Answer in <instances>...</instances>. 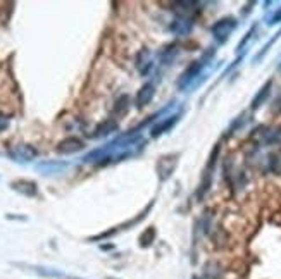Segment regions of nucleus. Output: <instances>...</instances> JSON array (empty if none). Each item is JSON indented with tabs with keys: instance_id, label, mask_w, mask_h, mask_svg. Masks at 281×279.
Returning a JSON list of instances; mask_svg holds the SVG:
<instances>
[{
	"instance_id": "f03ea898",
	"label": "nucleus",
	"mask_w": 281,
	"mask_h": 279,
	"mask_svg": "<svg viewBox=\"0 0 281 279\" xmlns=\"http://www.w3.org/2000/svg\"><path fill=\"white\" fill-rule=\"evenodd\" d=\"M236 26H238V23H236L235 18H223L216 25H212L211 33L217 43H224L229 38V35L236 30Z\"/></svg>"
},
{
	"instance_id": "20e7f679",
	"label": "nucleus",
	"mask_w": 281,
	"mask_h": 279,
	"mask_svg": "<svg viewBox=\"0 0 281 279\" xmlns=\"http://www.w3.org/2000/svg\"><path fill=\"white\" fill-rule=\"evenodd\" d=\"M178 157H180L178 154H168V155H162L159 159V162H157V173H159V179L162 183L171 178V174L176 169Z\"/></svg>"
},
{
	"instance_id": "0eeeda50",
	"label": "nucleus",
	"mask_w": 281,
	"mask_h": 279,
	"mask_svg": "<svg viewBox=\"0 0 281 279\" xmlns=\"http://www.w3.org/2000/svg\"><path fill=\"white\" fill-rule=\"evenodd\" d=\"M152 207H154V202H150V203H149V207H145V209L142 210L140 216H138V217H134V219H131V221H128V222H124V224L117 226V228H114V229L107 231V233H100V234H97V236L90 238V240H92V241H97V240H104V238H110V236H114V234H116V233H119V231L128 229V226H134V224H138V222L144 221V217H145V216H149V212H150V209H152Z\"/></svg>"
},
{
	"instance_id": "7ed1b4c3",
	"label": "nucleus",
	"mask_w": 281,
	"mask_h": 279,
	"mask_svg": "<svg viewBox=\"0 0 281 279\" xmlns=\"http://www.w3.org/2000/svg\"><path fill=\"white\" fill-rule=\"evenodd\" d=\"M11 159L14 162H19V164H30L35 159L38 157V150L35 149L33 145H28V143H19V145L13 147V149L7 152Z\"/></svg>"
},
{
	"instance_id": "412c9836",
	"label": "nucleus",
	"mask_w": 281,
	"mask_h": 279,
	"mask_svg": "<svg viewBox=\"0 0 281 279\" xmlns=\"http://www.w3.org/2000/svg\"><path fill=\"white\" fill-rule=\"evenodd\" d=\"M279 21H281V9L274 16H272V19L269 21V25H274V23H279Z\"/></svg>"
},
{
	"instance_id": "ddd939ff",
	"label": "nucleus",
	"mask_w": 281,
	"mask_h": 279,
	"mask_svg": "<svg viewBox=\"0 0 281 279\" xmlns=\"http://www.w3.org/2000/svg\"><path fill=\"white\" fill-rule=\"evenodd\" d=\"M169 30H171L174 35H178V37H187L193 30V21L192 19H185V18H176L171 23Z\"/></svg>"
},
{
	"instance_id": "aec40b11",
	"label": "nucleus",
	"mask_w": 281,
	"mask_h": 279,
	"mask_svg": "<svg viewBox=\"0 0 281 279\" xmlns=\"http://www.w3.org/2000/svg\"><path fill=\"white\" fill-rule=\"evenodd\" d=\"M7 127H9V117H6V115L0 114V133L6 131Z\"/></svg>"
},
{
	"instance_id": "6ab92c4d",
	"label": "nucleus",
	"mask_w": 281,
	"mask_h": 279,
	"mask_svg": "<svg viewBox=\"0 0 281 279\" xmlns=\"http://www.w3.org/2000/svg\"><path fill=\"white\" fill-rule=\"evenodd\" d=\"M156 238V229L154 228H149V231H145L144 234L140 236V246H150L152 245V240Z\"/></svg>"
},
{
	"instance_id": "9d476101",
	"label": "nucleus",
	"mask_w": 281,
	"mask_h": 279,
	"mask_svg": "<svg viewBox=\"0 0 281 279\" xmlns=\"http://www.w3.org/2000/svg\"><path fill=\"white\" fill-rule=\"evenodd\" d=\"M200 9L199 2H192V0H178L173 4V11L178 14V18L192 19L193 14H197Z\"/></svg>"
},
{
	"instance_id": "f3484780",
	"label": "nucleus",
	"mask_w": 281,
	"mask_h": 279,
	"mask_svg": "<svg viewBox=\"0 0 281 279\" xmlns=\"http://www.w3.org/2000/svg\"><path fill=\"white\" fill-rule=\"evenodd\" d=\"M269 90H271V81H267L266 85L260 88L259 93H257L255 97H254V100H252V109H257V107H260V103H262L267 98Z\"/></svg>"
},
{
	"instance_id": "dca6fc26",
	"label": "nucleus",
	"mask_w": 281,
	"mask_h": 279,
	"mask_svg": "<svg viewBox=\"0 0 281 279\" xmlns=\"http://www.w3.org/2000/svg\"><path fill=\"white\" fill-rule=\"evenodd\" d=\"M128 110H129V97L128 95H121L116 100V105H114V114L122 117Z\"/></svg>"
},
{
	"instance_id": "a211bd4d",
	"label": "nucleus",
	"mask_w": 281,
	"mask_h": 279,
	"mask_svg": "<svg viewBox=\"0 0 281 279\" xmlns=\"http://www.w3.org/2000/svg\"><path fill=\"white\" fill-rule=\"evenodd\" d=\"M31 269L37 274H40L43 277H64V274L59 272L55 269H49V267H40V265H31Z\"/></svg>"
},
{
	"instance_id": "6e6552de",
	"label": "nucleus",
	"mask_w": 281,
	"mask_h": 279,
	"mask_svg": "<svg viewBox=\"0 0 281 279\" xmlns=\"http://www.w3.org/2000/svg\"><path fill=\"white\" fill-rule=\"evenodd\" d=\"M83 149H85V142H83L81 138L67 136L57 143V149L55 150H57V154H61V155H73V154L81 152Z\"/></svg>"
},
{
	"instance_id": "9b49d317",
	"label": "nucleus",
	"mask_w": 281,
	"mask_h": 279,
	"mask_svg": "<svg viewBox=\"0 0 281 279\" xmlns=\"http://www.w3.org/2000/svg\"><path fill=\"white\" fill-rule=\"evenodd\" d=\"M154 97H156V86L152 83H147V85H144L138 90L136 97H134V103H136L138 109H144L145 105H149L154 100Z\"/></svg>"
},
{
	"instance_id": "423d86ee",
	"label": "nucleus",
	"mask_w": 281,
	"mask_h": 279,
	"mask_svg": "<svg viewBox=\"0 0 281 279\" xmlns=\"http://www.w3.org/2000/svg\"><path fill=\"white\" fill-rule=\"evenodd\" d=\"M134 67L142 76H149L154 67V55L149 49H142L134 55Z\"/></svg>"
},
{
	"instance_id": "f257e3e1",
	"label": "nucleus",
	"mask_w": 281,
	"mask_h": 279,
	"mask_svg": "<svg viewBox=\"0 0 281 279\" xmlns=\"http://www.w3.org/2000/svg\"><path fill=\"white\" fill-rule=\"evenodd\" d=\"M211 55H212V52H209V54H205L202 59H199V61L193 62L192 66H190L188 69L185 71L183 74H181V78L178 79V88H180V90H187L190 85H193V81H195V79L200 76L202 69L207 66V61H209V57H211Z\"/></svg>"
},
{
	"instance_id": "1a4fd4ad",
	"label": "nucleus",
	"mask_w": 281,
	"mask_h": 279,
	"mask_svg": "<svg viewBox=\"0 0 281 279\" xmlns=\"http://www.w3.org/2000/svg\"><path fill=\"white\" fill-rule=\"evenodd\" d=\"M9 186L16 193L23 195V197H28V198H35L38 195L37 183L31 181V179H14V181H11Z\"/></svg>"
},
{
	"instance_id": "39448f33",
	"label": "nucleus",
	"mask_w": 281,
	"mask_h": 279,
	"mask_svg": "<svg viewBox=\"0 0 281 279\" xmlns=\"http://www.w3.org/2000/svg\"><path fill=\"white\" fill-rule=\"evenodd\" d=\"M69 167V162L66 161H40L37 162L35 169L37 173H40L42 176H55V174H61Z\"/></svg>"
},
{
	"instance_id": "f8f14e48",
	"label": "nucleus",
	"mask_w": 281,
	"mask_h": 279,
	"mask_svg": "<svg viewBox=\"0 0 281 279\" xmlns=\"http://www.w3.org/2000/svg\"><path fill=\"white\" fill-rule=\"evenodd\" d=\"M117 129H119V122H117L114 117H109V119H105L104 122H100V124L95 127L93 138H105V136H109V134L116 133Z\"/></svg>"
},
{
	"instance_id": "2eb2a0df",
	"label": "nucleus",
	"mask_w": 281,
	"mask_h": 279,
	"mask_svg": "<svg viewBox=\"0 0 281 279\" xmlns=\"http://www.w3.org/2000/svg\"><path fill=\"white\" fill-rule=\"evenodd\" d=\"M178 119H180V114H174V115H168V117L164 119L162 122H159L157 126H154L152 127V138H157V136H161L162 133H166L168 129H171V127L176 124L178 122Z\"/></svg>"
},
{
	"instance_id": "4468645a",
	"label": "nucleus",
	"mask_w": 281,
	"mask_h": 279,
	"mask_svg": "<svg viewBox=\"0 0 281 279\" xmlns=\"http://www.w3.org/2000/svg\"><path fill=\"white\" fill-rule=\"evenodd\" d=\"M178 54H180L178 45H174V43H171V45H166L164 49L159 52V61L164 67H169L174 61H176Z\"/></svg>"
}]
</instances>
